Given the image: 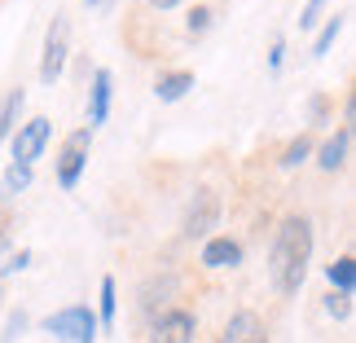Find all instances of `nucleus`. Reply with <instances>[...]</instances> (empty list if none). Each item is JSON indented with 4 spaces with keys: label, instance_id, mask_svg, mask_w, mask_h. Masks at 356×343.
Listing matches in <instances>:
<instances>
[{
    "label": "nucleus",
    "instance_id": "1",
    "mask_svg": "<svg viewBox=\"0 0 356 343\" xmlns=\"http://www.w3.org/2000/svg\"><path fill=\"white\" fill-rule=\"evenodd\" d=\"M308 264H312V221L291 212V216H282L277 233H273V246H268L273 291L277 295H299V286L308 278Z\"/></svg>",
    "mask_w": 356,
    "mask_h": 343
},
{
    "label": "nucleus",
    "instance_id": "2",
    "mask_svg": "<svg viewBox=\"0 0 356 343\" xmlns=\"http://www.w3.org/2000/svg\"><path fill=\"white\" fill-rule=\"evenodd\" d=\"M44 330L53 339H66V343H97V312L88 304H66L58 312H49L44 317Z\"/></svg>",
    "mask_w": 356,
    "mask_h": 343
},
{
    "label": "nucleus",
    "instance_id": "3",
    "mask_svg": "<svg viewBox=\"0 0 356 343\" xmlns=\"http://www.w3.org/2000/svg\"><path fill=\"white\" fill-rule=\"evenodd\" d=\"M66 58H71V18L66 13H53L49 31H44V53H40V79L53 88L66 71Z\"/></svg>",
    "mask_w": 356,
    "mask_h": 343
},
{
    "label": "nucleus",
    "instance_id": "4",
    "mask_svg": "<svg viewBox=\"0 0 356 343\" xmlns=\"http://www.w3.org/2000/svg\"><path fill=\"white\" fill-rule=\"evenodd\" d=\"M216 225H220V194L202 185V189H194V198H189V207H185L181 233L189 242H207Z\"/></svg>",
    "mask_w": 356,
    "mask_h": 343
},
{
    "label": "nucleus",
    "instance_id": "5",
    "mask_svg": "<svg viewBox=\"0 0 356 343\" xmlns=\"http://www.w3.org/2000/svg\"><path fill=\"white\" fill-rule=\"evenodd\" d=\"M88 150H92V128H75V132L62 141L58 163H53V172H58V185H62V189H75V185H79V176H84V168H88Z\"/></svg>",
    "mask_w": 356,
    "mask_h": 343
},
{
    "label": "nucleus",
    "instance_id": "6",
    "mask_svg": "<svg viewBox=\"0 0 356 343\" xmlns=\"http://www.w3.org/2000/svg\"><path fill=\"white\" fill-rule=\"evenodd\" d=\"M198 317L189 308H163L149 317V343H194Z\"/></svg>",
    "mask_w": 356,
    "mask_h": 343
},
{
    "label": "nucleus",
    "instance_id": "7",
    "mask_svg": "<svg viewBox=\"0 0 356 343\" xmlns=\"http://www.w3.org/2000/svg\"><path fill=\"white\" fill-rule=\"evenodd\" d=\"M49 136H53V123H49L44 115H35V119L18 123V128H13V136H9V145H13V163H26V168H31V163L44 154Z\"/></svg>",
    "mask_w": 356,
    "mask_h": 343
},
{
    "label": "nucleus",
    "instance_id": "8",
    "mask_svg": "<svg viewBox=\"0 0 356 343\" xmlns=\"http://www.w3.org/2000/svg\"><path fill=\"white\" fill-rule=\"evenodd\" d=\"M216 343H268V326L255 308H238L234 317L225 321V330Z\"/></svg>",
    "mask_w": 356,
    "mask_h": 343
},
{
    "label": "nucleus",
    "instance_id": "9",
    "mask_svg": "<svg viewBox=\"0 0 356 343\" xmlns=\"http://www.w3.org/2000/svg\"><path fill=\"white\" fill-rule=\"evenodd\" d=\"M172 295H176V278H172V273H154V278L141 282V291H136V304H141L145 317H154V312L172 308V304H168Z\"/></svg>",
    "mask_w": 356,
    "mask_h": 343
},
{
    "label": "nucleus",
    "instance_id": "10",
    "mask_svg": "<svg viewBox=\"0 0 356 343\" xmlns=\"http://www.w3.org/2000/svg\"><path fill=\"white\" fill-rule=\"evenodd\" d=\"M198 264H202V269H238V264H242V242L225 238V233H216V238L202 242Z\"/></svg>",
    "mask_w": 356,
    "mask_h": 343
},
{
    "label": "nucleus",
    "instance_id": "11",
    "mask_svg": "<svg viewBox=\"0 0 356 343\" xmlns=\"http://www.w3.org/2000/svg\"><path fill=\"white\" fill-rule=\"evenodd\" d=\"M111 88H115V75L106 66H97L92 71V88H88V128L106 123V115H111Z\"/></svg>",
    "mask_w": 356,
    "mask_h": 343
},
{
    "label": "nucleus",
    "instance_id": "12",
    "mask_svg": "<svg viewBox=\"0 0 356 343\" xmlns=\"http://www.w3.org/2000/svg\"><path fill=\"white\" fill-rule=\"evenodd\" d=\"M348 145H352V128H339L330 141L317 150V168H321V172H339V168L348 163Z\"/></svg>",
    "mask_w": 356,
    "mask_h": 343
},
{
    "label": "nucleus",
    "instance_id": "13",
    "mask_svg": "<svg viewBox=\"0 0 356 343\" xmlns=\"http://www.w3.org/2000/svg\"><path fill=\"white\" fill-rule=\"evenodd\" d=\"M22 106H26V88H9L5 102H0V145H5L9 136H13V128H18Z\"/></svg>",
    "mask_w": 356,
    "mask_h": 343
},
{
    "label": "nucleus",
    "instance_id": "14",
    "mask_svg": "<svg viewBox=\"0 0 356 343\" xmlns=\"http://www.w3.org/2000/svg\"><path fill=\"white\" fill-rule=\"evenodd\" d=\"M189 88H194V71H168V75H159L154 97L159 102H181Z\"/></svg>",
    "mask_w": 356,
    "mask_h": 343
},
{
    "label": "nucleus",
    "instance_id": "15",
    "mask_svg": "<svg viewBox=\"0 0 356 343\" xmlns=\"http://www.w3.org/2000/svg\"><path fill=\"white\" fill-rule=\"evenodd\" d=\"M26 185H31V168H26V163H9V168L0 172V198H18Z\"/></svg>",
    "mask_w": 356,
    "mask_h": 343
},
{
    "label": "nucleus",
    "instance_id": "16",
    "mask_svg": "<svg viewBox=\"0 0 356 343\" xmlns=\"http://www.w3.org/2000/svg\"><path fill=\"white\" fill-rule=\"evenodd\" d=\"M325 278H330V286H334V291L352 295V286H356V260H352V255H339L334 264L325 269Z\"/></svg>",
    "mask_w": 356,
    "mask_h": 343
},
{
    "label": "nucleus",
    "instance_id": "17",
    "mask_svg": "<svg viewBox=\"0 0 356 343\" xmlns=\"http://www.w3.org/2000/svg\"><path fill=\"white\" fill-rule=\"evenodd\" d=\"M308 159H312V132H299L295 141L282 150L277 168H286V172H291V168H299V163H308Z\"/></svg>",
    "mask_w": 356,
    "mask_h": 343
},
{
    "label": "nucleus",
    "instance_id": "18",
    "mask_svg": "<svg viewBox=\"0 0 356 343\" xmlns=\"http://www.w3.org/2000/svg\"><path fill=\"white\" fill-rule=\"evenodd\" d=\"M115 312H119V286H115L111 273H106V278H102V312H97L102 330H111V326H115Z\"/></svg>",
    "mask_w": 356,
    "mask_h": 343
},
{
    "label": "nucleus",
    "instance_id": "19",
    "mask_svg": "<svg viewBox=\"0 0 356 343\" xmlns=\"http://www.w3.org/2000/svg\"><path fill=\"white\" fill-rule=\"evenodd\" d=\"M343 22H348V13H330V18H325V26L317 31V40H312V53H330V45L339 40V31H343Z\"/></svg>",
    "mask_w": 356,
    "mask_h": 343
},
{
    "label": "nucleus",
    "instance_id": "20",
    "mask_svg": "<svg viewBox=\"0 0 356 343\" xmlns=\"http://www.w3.org/2000/svg\"><path fill=\"white\" fill-rule=\"evenodd\" d=\"M211 22H216V9H207V5H194L189 9V18H185V31H189V40H202L211 31Z\"/></svg>",
    "mask_w": 356,
    "mask_h": 343
},
{
    "label": "nucleus",
    "instance_id": "21",
    "mask_svg": "<svg viewBox=\"0 0 356 343\" xmlns=\"http://www.w3.org/2000/svg\"><path fill=\"white\" fill-rule=\"evenodd\" d=\"M325 312H330L334 321H348V317H352V295L330 291V295H325Z\"/></svg>",
    "mask_w": 356,
    "mask_h": 343
},
{
    "label": "nucleus",
    "instance_id": "22",
    "mask_svg": "<svg viewBox=\"0 0 356 343\" xmlns=\"http://www.w3.org/2000/svg\"><path fill=\"white\" fill-rule=\"evenodd\" d=\"M325 5H330V0H308V5H304V13H299V26H304V31H308V26H317Z\"/></svg>",
    "mask_w": 356,
    "mask_h": 343
},
{
    "label": "nucleus",
    "instance_id": "23",
    "mask_svg": "<svg viewBox=\"0 0 356 343\" xmlns=\"http://www.w3.org/2000/svg\"><path fill=\"white\" fill-rule=\"evenodd\" d=\"M308 115H312V123H325V119H330V97H325V93H317V97L308 102Z\"/></svg>",
    "mask_w": 356,
    "mask_h": 343
},
{
    "label": "nucleus",
    "instance_id": "24",
    "mask_svg": "<svg viewBox=\"0 0 356 343\" xmlns=\"http://www.w3.org/2000/svg\"><path fill=\"white\" fill-rule=\"evenodd\" d=\"M26 264H31V251H26V246H22V251H13V255L5 260V269H0V273H5V278H9V273H22Z\"/></svg>",
    "mask_w": 356,
    "mask_h": 343
},
{
    "label": "nucleus",
    "instance_id": "25",
    "mask_svg": "<svg viewBox=\"0 0 356 343\" xmlns=\"http://www.w3.org/2000/svg\"><path fill=\"white\" fill-rule=\"evenodd\" d=\"M282 62H286V45H282V40H273V49H268V66H273V71H282Z\"/></svg>",
    "mask_w": 356,
    "mask_h": 343
},
{
    "label": "nucleus",
    "instance_id": "26",
    "mask_svg": "<svg viewBox=\"0 0 356 343\" xmlns=\"http://www.w3.org/2000/svg\"><path fill=\"white\" fill-rule=\"evenodd\" d=\"M145 5H149V9H159V13H168V9L181 5V0H145Z\"/></svg>",
    "mask_w": 356,
    "mask_h": 343
},
{
    "label": "nucleus",
    "instance_id": "27",
    "mask_svg": "<svg viewBox=\"0 0 356 343\" xmlns=\"http://www.w3.org/2000/svg\"><path fill=\"white\" fill-rule=\"evenodd\" d=\"M0 251H5V233H0Z\"/></svg>",
    "mask_w": 356,
    "mask_h": 343
},
{
    "label": "nucleus",
    "instance_id": "28",
    "mask_svg": "<svg viewBox=\"0 0 356 343\" xmlns=\"http://www.w3.org/2000/svg\"><path fill=\"white\" fill-rule=\"evenodd\" d=\"M0 299H5V282H0Z\"/></svg>",
    "mask_w": 356,
    "mask_h": 343
},
{
    "label": "nucleus",
    "instance_id": "29",
    "mask_svg": "<svg viewBox=\"0 0 356 343\" xmlns=\"http://www.w3.org/2000/svg\"><path fill=\"white\" fill-rule=\"evenodd\" d=\"M88 5H102V0H88Z\"/></svg>",
    "mask_w": 356,
    "mask_h": 343
}]
</instances>
